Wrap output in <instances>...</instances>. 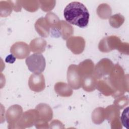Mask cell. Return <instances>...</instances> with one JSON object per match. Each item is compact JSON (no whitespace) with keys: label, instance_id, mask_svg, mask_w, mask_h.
I'll list each match as a JSON object with an SVG mask.
<instances>
[{"label":"cell","instance_id":"d6a6232c","mask_svg":"<svg viewBox=\"0 0 129 129\" xmlns=\"http://www.w3.org/2000/svg\"><path fill=\"white\" fill-rule=\"evenodd\" d=\"M16 58L15 57V56L13 55L12 54H11L8 55L6 57V58L5 59V61H6V62H7L8 63H13L15 61Z\"/></svg>","mask_w":129,"mask_h":129},{"label":"cell","instance_id":"8992f818","mask_svg":"<svg viewBox=\"0 0 129 129\" xmlns=\"http://www.w3.org/2000/svg\"><path fill=\"white\" fill-rule=\"evenodd\" d=\"M122 42L120 38L114 35L103 38L98 44L99 50L102 52H109L112 50H119Z\"/></svg>","mask_w":129,"mask_h":129},{"label":"cell","instance_id":"277c9868","mask_svg":"<svg viewBox=\"0 0 129 129\" xmlns=\"http://www.w3.org/2000/svg\"><path fill=\"white\" fill-rule=\"evenodd\" d=\"M39 119L38 113L36 109H29L22 113L17 122L15 128H25L35 125Z\"/></svg>","mask_w":129,"mask_h":129},{"label":"cell","instance_id":"3957f363","mask_svg":"<svg viewBox=\"0 0 129 129\" xmlns=\"http://www.w3.org/2000/svg\"><path fill=\"white\" fill-rule=\"evenodd\" d=\"M26 64L30 71L33 73L40 74L45 68L46 61L43 55L41 53H33L27 57Z\"/></svg>","mask_w":129,"mask_h":129},{"label":"cell","instance_id":"5bb4252c","mask_svg":"<svg viewBox=\"0 0 129 129\" xmlns=\"http://www.w3.org/2000/svg\"><path fill=\"white\" fill-rule=\"evenodd\" d=\"M96 89L106 96L110 95L113 96L114 94V90L111 86L108 78L98 80L96 85Z\"/></svg>","mask_w":129,"mask_h":129},{"label":"cell","instance_id":"8fae6325","mask_svg":"<svg viewBox=\"0 0 129 129\" xmlns=\"http://www.w3.org/2000/svg\"><path fill=\"white\" fill-rule=\"evenodd\" d=\"M28 86L30 90L35 92L42 91L45 88V78L41 73H34L29 77Z\"/></svg>","mask_w":129,"mask_h":129},{"label":"cell","instance_id":"ac0fdd59","mask_svg":"<svg viewBox=\"0 0 129 129\" xmlns=\"http://www.w3.org/2000/svg\"><path fill=\"white\" fill-rule=\"evenodd\" d=\"M78 67L80 73L84 77L92 75L94 69V64L91 59H87L80 62Z\"/></svg>","mask_w":129,"mask_h":129},{"label":"cell","instance_id":"d4e9b609","mask_svg":"<svg viewBox=\"0 0 129 129\" xmlns=\"http://www.w3.org/2000/svg\"><path fill=\"white\" fill-rule=\"evenodd\" d=\"M124 21V17L120 14H116L111 16L109 18V22L111 26L114 28L120 27Z\"/></svg>","mask_w":129,"mask_h":129},{"label":"cell","instance_id":"f546056e","mask_svg":"<svg viewBox=\"0 0 129 129\" xmlns=\"http://www.w3.org/2000/svg\"><path fill=\"white\" fill-rule=\"evenodd\" d=\"M50 127L49 128H63L64 127L63 126V124L59 120L57 119H54L50 123Z\"/></svg>","mask_w":129,"mask_h":129},{"label":"cell","instance_id":"1f68e13d","mask_svg":"<svg viewBox=\"0 0 129 129\" xmlns=\"http://www.w3.org/2000/svg\"><path fill=\"white\" fill-rule=\"evenodd\" d=\"M13 10L16 12H20L22 9V5L20 1H11Z\"/></svg>","mask_w":129,"mask_h":129},{"label":"cell","instance_id":"52a82bcc","mask_svg":"<svg viewBox=\"0 0 129 129\" xmlns=\"http://www.w3.org/2000/svg\"><path fill=\"white\" fill-rule=\"evenodd\" d=\"M113 66L110 59L107 58H102L94 67L92 75L97 80L101 79L109 75Z\"/></svg>","mask_w":129,"mask_h":129},{"label":"cell","instance_id":"2e32d148","mask_svg":"<svg viewBox=\"0 0 129 129\" xmlns=\"http://www.w3.org/2000/svg\"><path fill=\"white\" fill-rule=\"evenodd\" d=\"M74 33L73 27L67 21L60 20L58 29V36L61 37L63 39L67 40Z\"/></svg>","mask_w":129,"mask_h":129},{"label":"cell","instance_id":"4dcf8cb0","mask_svg":"<svg viewBox=\"0 0 129 129\" xmlns=\"http://www.w3.org/2000/svg\"><path fill=\"white\" fill-rule=\"evenodd\" d=\"M118 51L123 54H128L129 52V45L127 42H122V44L118 50Z\"/></svg>","mask_w":129,"mask_h":129},{"label":"cell","instance_id":"5b68a950","mask_svg":"<svg viewBox=\"0 0 129 129\" xmlns=\"http://www.w3.org/2000/svg\"><path fill=\"white\" fill-rule=\"evenodd\" d=\"M83 77L80 73L78 66L71 64L67 71V80L68 84L72 89H79L82 87Z\"/></svg>","mask_w":129,"mask_h":129},{"label":"cell","instance_id":"7402d4cb","mask_svg":"<svg viewBox=\"0 0 129 129\" xmlns=\"http://www.w3.org/2000/svg\"><path fill=\"white\" fill-rule=\"evenodd\" d=\"M111 13V8L107 4H101L97 9V15L101 19H106L110 18Z\"/></svg>","mask_w":129,"mask_h":129},{"label":"cell","instance_id":"44dd1931","mask_svg":"<svg viewBox=\"0 0 129 129\" xmlns=\"http://www.w3.org/2000/svg\"><path fill=\"white\" fill-rule=\"evenodd\" d=\"M104 108L99 107L95 108L92 113V121L97 124H101L105 119Z\"/></svg>","mask_w":129,"mask_h":129},{"label":"cell","instance_id":"4316f807","mask_svg":"<svg viewBox=\"0 0 129 129\" xmlns=\"http://www.w3.org/2000/svg\"><path fill=\"white\" fill-rule=\"evenodd\" d=\"M39 2L41 10L46 12L52 10L55 5V1H39Z\"/></svg>","mask_w":129,"mask_h":129},{"label":"cell","instance_id":"83f0119b","mask_svg":"<svg viewBox=\"0 0 129 129\" xmlns=\"http://www.w3.org/2000/svg\"><path fill=\"white\" fill-rule=\"evenodd\" d=\"M128 107L124 109L122 112L120 119L121 124L127 129H129V119H128Z\"/></svg>","mask_w":129,"mask_h":129},{"label":"cell","instance_id":"603a6c76","mask_svg":"<svg viewBox=\"0 0 129 129\" xmlns=\"http://www.w3.org/2000/svg\"><path fill=\"white\" fill-rule=\"evenodd\" d=\"M20 4L24 9L30 12H34L38 10L40 7L38 1H21Z\"/></svg>","mask_w":129,"mask_h":129},{"label":"cell","instance_id":"ffe728a7","mask_svg":"<svg viewBox=\"0 0 129 129\" xmlns=\"http://www.w3.org/2000/svg\"><path fill=\"white\" fill-rule=\"evenodd\" d=\"M105 112V118L108 120L110 123L115 118L120 117V111L114 105H110L108 106L104 109Z\"/></svg>","mask_w":129,"mask_h":129},{"label":"cell","instance_id":"7a4b0ae2","mask_svg":"<svg viewBox=\"0 0 129 129\" xmlns=\"http://www.w3.org/2000/svg\"><path fill=\"white\" fill-rule=\"evenodd\" d=\"M109 81L114 90L113 97L117 98L128 91V75H125L122 67L115 64L109 75Z\"/></svg>","mask_w":129,"mask_h":129},{"label":"cell","instance_id":"f1b7e54d","mask_svg":"<svg viewBox=\"0 0 129 129\" xmlns=\"http://www.w3.org/2000/svg\"><path fill=\"white\" fill-rule=\"evenodd\" d=\"M110 124L112 129H120L122 127L120 117L114 119L110 122Z\"/></svg>","mask_w":129,"mask_h":129},{"label":"cell","instance_id":"cb8c5ba5","mask_svg":"<svg viewBox=\"0 0 129 129\" xmlns=\"http://www.w3.org/2000/svg\"><path fill=\"white\" fill-rule=\"evenodd\" d=\"M1 7V16L2 17H6L9 16L13 9L10 1H1L0 2Z\"/></svg>","mask_w":129,"mask_h":129},{"label":"cell","instance_id":"9a60e30c","mask_svg":"<svg viewBox=\"0 0 129 129\" xmlns=\"http://www.w3.org/2000/svg\"><path fill=\"white\" fill-rule=\"evenodd\" d=\"M54 90L56 94L61 97H70L73 93L71 86L67 83L62 82H58L55 84Z\"/></svg>","mask_w":129,"mask_h":129},{"label":"cell","instance_id":"e0dca14e","mask_svg":"<svg viewBox=\"0 0 129 129\" xmlns=\"http://www.w3.org/2000/svg\"><path fill=\"white\" fill-rule=\"evenodd\" d=\"M47 43L45 40L42 38L37 37L33 39L30 43V48L33 52L35 53H41L46 48Z\"/></svg>","mask_w":129,"mask_h":129},{"label":"cell","instance_id":"9c48e42d","mask_svg":"<svg viewBox=\"0 0 129 129\" xmlns=\"http://www.w3.org/2000/svg\"><path fill=\"white\" fill-rule=\"evenodd\" d=\"M66 45L74 54L82 53L85 47V40L81 36H71L67 39Z\"/></svg>","mask_w":129,"mask_h":129},{"label":"cell","instance_id":"30bf717a","mask_svg":"<svg viewBox=\"0 0 129 129\" xmlns=\"http://www.w3.org/2000/svg\"><path fill=\"white\" fill-rule=\"evenodd\" d=\"M30 46L25 42L19 41L11 47L10 52L17 59H24L28 57L30 53Z\"/></svg>","mask_w":129,"mask_h":129},{"label":"cell","instance_id":"d6986e66","mask_svg":"<svg viewBox=\"0 0 129 129\" xmlns=\"http://www.w3.org/2000/svg\"><path fill=\"white\" fill-rule=\"evenodd\" d=\"M98 80L93 75L83 77L82 87L87 92H92L96 89V85Z\"/></svg>","mask_w":129,"mask_h":129},{"label":"cell","instance_id":"6da1fadb","mask_svg":"<svg viewBox=\"0 0 129 129\" xmlns=\"http://www.w3.org/2000/svg\"><path fill=\"white\" fill-rule=\"evenodd\" d=\"M63 15L67 22L80 28L86 27L89 23V11L82 3L79 2L69 4L64 10Z\"/></svg>","mask_w":129,"mask_h":129},{"label":"cell","instance_id":"4fadbf2b","mask_svg":"<svg viewBox=\"0 0 129 129\" xmlns=\"http://www.w3.org/2000/svg\"><path fill=\"white\" fill-rule=\"evenodd\" d=\"M35 28L38 34L42 37H47L50 33V28L45 18H40L36 21Z\"/></svg>","mask_w":129,"mask_h":129},{"label":"cell","instance_id":"7c38bea8","mask_svg":"<svg viewBox=\"0 0 129 129\" xmlns=\"http://www.w3.org/2000/svg\"><path fill=\"white\" fill-rule=\"evenodd\" d=\"M35 109L38 113V120L36 123H48L53 117V111L49 105L41 103L38 104Z\"/></svg>","mask_w":129,"mask_h":129},{"label":"cell","instance_id":"484cf974","mask_svg":"<svg viewBox=\"0 0 129 129\" xmlns=\"http://www.w3.org/2000/svg\"><path fill=\"white\" fill-rule=\"evenodd\" d=\"M128 104V98L127 96H120L117 97L114 100V105L119 109H123Z\"/></svg>","mask_w":129,"mask_h":129},{"label":"cell","instance_id":"ba28073f","mask_svg":"<svg viewBox=\"0 0 129 129\" xmlns=\"http://www.w3.org/2000/svg\"><path fill=\"white\" fill-rule=\"evenodd\" d=\"M23 113L22 107L18 104L11 106L7 110L6 118L9 124V128H15L17 122Z\"/></svg>","mask_w":129,"mask_h":129}]
</instances>
